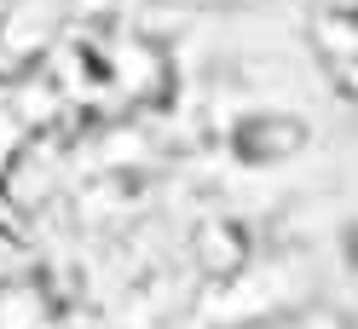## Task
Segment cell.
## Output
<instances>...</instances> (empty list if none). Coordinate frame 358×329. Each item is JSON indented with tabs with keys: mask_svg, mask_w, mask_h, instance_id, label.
Segmentation results:
<instances>
[{
	"mask_svg": "<svg viewBox=\"0 0 358 329\" xmlns=\"http://www.w3.org/2000/svg\"><path fill=\"white\" fill-rule=\"evenodd\" d=\"M306 145V127L289 122V116H255L249 127L237 133V150L249 162H272V156H289V150Z\"/></svg>",
	"mask_w": 358,
	"mask_h": 329,
	"instance_id": "obj_1",
	"label": "cell"
}]
</instances>
